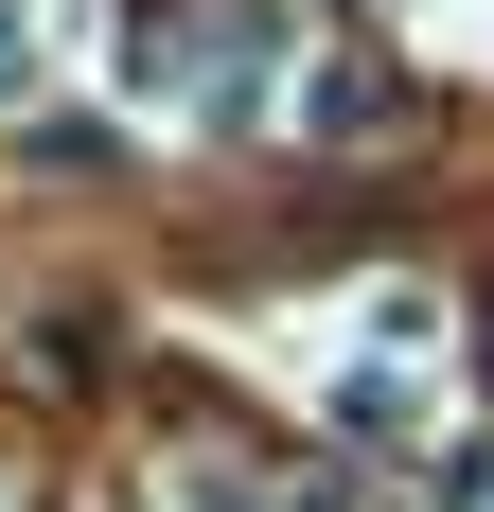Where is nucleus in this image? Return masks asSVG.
Wrapping results in <instances>:
<instances>
[{
	"instance_id": "2",
	"label": "nucleus",
	"mask_w": 494,
	"mask_h": 512,
	"mask_svg": "<svg viewBox=\"0 0 494 512\" xmlns=\"http://www.w3.org/2000/svg\"><path fill=\"white\" fill-rule=\"evenodd\" d=\"M18 71H36V36H18V18H0V89H18Z\"/></svg>"
},
{
	"instance_id": "1",
	"label": "nucleus",
	"mask_w": 494,
	"mask_h": 512,
	"mask_svg": "<svg viewBox=\"0 0 494 512\" xmlns=\"http://www.w3.org/2000/svg\"><path fill=\"white\" fill-rule=\"evenodd\" d=\"M300 124H336V142H371V124H406V89H389V71H318V89H300Z\"/></svg>"
}]
</instances>
